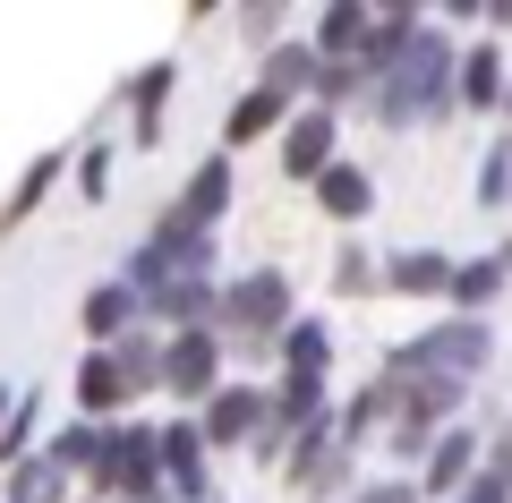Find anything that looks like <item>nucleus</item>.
<instances>
[{
    "instance_id": "1",
    "label": "nucleus",
    "mask_w": 512,
    "mask_h": 503,
    "mask_svg": "<svg viewBox=\"0 0 512 503\" xmlns=\"http://www.w3.org/2000/svg\"><path fill=\"white\" fill-rule=\"evenodd\" d=\"M367 103H376L384 128H410V120H444L453 111V43L436 35V26H419L402 52V69L384 77V86H367Z\"/></svg>"
},
{
    "instance_id": "2",
    "label": "nucleus",
    "mask_w": 512,
    "mask_h": 503,
    "mask_svg": "<svg viewBox=\"0 0 512 503\" xmlns=\"http://www.w3.org/2000/svg\"><path fill=\"white\" fill-rule=\"evenodd\" d=\"M205 273H214V239L163 214L146 239H137V248H128V265H120V290H128V299H154L163 282H205Z\"/></svg>"
},
{
    "instance_id": "3",
    "label": "nucleus",
    "mask_w": 512,
    "mask_h": 503,
    "mask_svg": "<svg viewBox=\"0 0 512 503\" xmlns=\"http://www.w3.org/2000/svg\"><path fill=\"white\" fill-rule=\"evenodd\" d=\"M487 359H495L487 316H453V324H436V333H419V342H402V350H393V376L470 384V376H487Z\"/></svg>"
},
{
    "instance_id": "4",
    "label": "nucleus",
    "mask_w": 512,
    "mask_h": 503,
    "mask_svg": "<svg viewBox=\"0 0 512 503\" xmlns=\"http://www.w3.org/2000/svg\"><path fill=\"white\" fill-rule=\"evenodd\" d=\"M402 384H410L402 401H384V410H393V418H384V444L402 452V461H427V444L444 435V418L461 410L470 384H427V376H402Z\"/></svg>"
},
{
    "instance_id": "5",
    "label": "nucleus",
    "mask_w": 512,
    "mask_h": 503,
    "mask_svg": "<svg viewBox=\"0 0 512 503\" xmlns=\"http://www.w3.org/2000/svg\"><path fill=\"white\" fill-rule=\"evenodd\" d=\"M214 324H231V333H256V342H274L282 324H291V282L265 265V273H248V282L214 290Z\"/></svg>"
},
{
    "instance_id": "6",
    "label": "nucleus",
    "mask_w": 512,
    "mask_h": 503,
    "mask_svg": "<svg viewBox=\"0 0 512 503\" xmlns=\"http://www.w3.org/2000/svg\"><path fill=\"white\" fill-rule=\"evenodd\" d=\"M214 384H222V342H214V324H197V333H171V342H163V393L205 401Z\"/></svg>"
},
{
    "instance_id": "7",
    "label": "nucleus",
    "mask_w": 512,
    "mask_h": 503,
    "mask_svg": "<svg viewBox=\"0 0 512 503\" xmlns=\"http://www.w3.org/2000/svg\"><path fill=\"white\" fill-rule=\"evenodd\" d=\"M325 162H342V120L308 103V111L282 120V171H291V180H316Z\"/></svg>"
},
{
    "instance_id": "8",
    "label": "nucleus",
    "mask_w": 512,
    "mask_h": 503,
    "mask_svg": "<svg viewBox=\"0 0 512 503\" xmlns=\"http://www.w3.org/2000/svg\"><path fill=\"white\" fill-rule=\"evenodd\" d=\"M256 427H265V393L256 384H214L205 393V418H197V444L222 452V444H248Z\"/></svg>"
},
{
    "instance_id": "9",
    "label": "nucleus",
    "mask_w": 512,
    "mask_h": 503,
    "mask_svg": "<svg viewBox=\"0 0 512 503\" xmlns=\"http://www.w3.org/2000/svg\"><path fill=\"white\" fill-rule=\"evenodd\" d=\"M154 461H163V495H171V503H205V444H197V418L154 427Z\"/></svg>"
},
{
    "instance_id": "10",
    "label": "nucleus",
    "mask_w": 512,
    "mask_h": 503,
    "mask_svg": "<svg viewBox=\"0 0 512 503\" xmlns=\"http://www.w3.org/2000/svg\"><path fill=\"white\" fill-rule=\"evenodd\" d=\"M231 188H239L231 154H205L197 171H188V188H180V205H171V222H188V231H205V239H214V222L231 214Z\"/></svg>"
},
{
    "instance_id": "11",
    "label": "nucleus",
    "mask_w": 512,
    "mask_h": 503,
    "mask_svg": "<svg viewBox=\"0 0 512 503\" xmlns=\"http://www.w3.org/2000/svg\"><path fill=\"white\" fill-rule=\"evenodd\" d=\"M470 478H478V435L470 427H444L436 444H427V478L410 486V495H461Z\"/></svg>"
},
{
    "instance_id": "12",
    "label": "nucleus",
    "mask_w": 512,
    "mask_h": 503,
    "mask_svg": "<svg viewBox=\"0 0 512 503\" xmlns=\"http://www.w3.org/2000/svg\"><path fill=\"white\" fill-rule=\"evenodd\" d=\"M282 120H291V103H282L274 86H248L231 103V120H222V154H239V145H265V137H282Z\"/></svg>"
},
{
    "instance_id": "13",
    "label": "nucleus",
    "mask_w": 512,
    "mask_h": 503,
    "mask_svg": "<svg viewBox=\"0 0 512 503\" xmlns=\"http://www.w3.org/2000/svg\"><path fill=\"white\" fill-rule=\"evenodd\" d=\"M504 282H512V239H504L495 256H470V265H453L444 299H453L461 316H487V307H495V290H504Z\"/></svg>"
},
{
    "instance_id": "14",
    "label": "nucleus",
    "mask_w": 512,
    "mask_h": 503,
    "mask_svg": "<svg viewBox=\"0 0 512 503\" xmlns=\"http://www.w3.org/2000/svg\"><path fill=\"white\" fill-rule=\"evenodd\" d=\"M308 188H316V205H325L333 222H367V214H376V180H367L359 162H325Z\"/></svg>"
},
{
    "instance_id": "15",
    "label": "nucleus",
    "mask_w": 512,
    "mask_h": 503,
    "mask_svg": "<svg viewBox=\"0 0 512 503\" xmlns=\"http://www.w3.org/2000/svg\"><path fill=\"white\" fill-rule=\"evenodd\" d=\"M453 103H470V111H495V103H504V52H495V43L453 52Z\"/></svg>"
},
{
    "instance_id": "16",
    "label": "nucleus",
    "mask_w": 512,
    "mask_h": 503,
    "mask_svg": "<svg viewBox=\"0 0 512 503\" xmlns=\"http://www.w3.org/2000/svg\"><path fill=\"white\" fill-rule=\"evenodd\" d=\"M180 86V60H146L128 77V111H137V145H163V103Z\"/></svg>"
},
{
    "instance_id": "17",
    "label": "nucleus",
    "mask_w": 512,
    "mask_h": 503,
    "mask_svg": "<svg viewBox=\"0 0 512 503\" xmlns=\"http://www.w3.org/2000/svg\"><path fill=\"white\" fill-rule=\"evenodd\" d=\"M265 350H282V376H325V367H333V333H325V316H291Z\"/></svg>"
},
{
    "instance_id": "18",
    "label": "nucleus",
    "mask_w": 512,
    "mask_h": 503,
    "mask_svg": "<svg viewBox=\"0 0 512 503\" xmlns=\"http://www.w3.org/2000/svg\"><path fill=\"white\" fill-rule=\"evenodd\" d=\"M77 410H86V427H111V410H128V384L111 367V350H86L77 359Z\"/></svg>"
},
{
    "instance_id": "19",
    "label": "nucleus",
    "mask_w": 512,
    "mask_h": 503,
    "mask_svg": "<svg viewBox=\"0 0 512 503\" xmlns=\"http://www.w3.org/2000/svg\"><path fill=\"white\" fill-rule=\"evenodd\" d=\"M384 282L402 290V299H444L453 256H444V248H402V256H384Z\"/></svg>"
},
{
    "instance_id": "20",
    "label": "nucleus",
    "mask_w": 512,
    "mask_h": 503,
    "mask_svg": "<svg viewBox=\"0 0 512 503\" xmlns=\"http://www.w3.org/2000/svg\"><path fill=\"white\" fill-rule=\"evenodd\" d=\"M359 43H367V9H359V0H333L325 18H316V43H308V52L325 60V69H350Z\"/></svg>"
},
{
    "instance_id": "21",
    "label": "nucleus",
    "mask_w": 512,
    "mask_h": 503,
    "mask_svg": "<svg viewBox=\"0 0 512 503\" xmlns=\"http://www.w3.org/2000/svg\"><path fill=\"white\" fill-rule=\"evenodd\" d=\"M60 171H69V154H60V145H52V154H35V162H26V171H18V197L0 205V231H18V222H35V205L52 197V180H60Z\"/></svg>"
},
{
    "instance_id": "22",
    "label": "nucleus",
    "mask_w": 512,
    "mask_h": 503,
    "mask_svg": "<svg viewBox=\"0 0 512 503\" xmlns=\"http://www.w3.org/2000/svg\"><path fill=\"white\" fill-rule=\"evenodd\" d=\"M120 333H137V299H128L120 282H103V290H86V342L94 350H111Z\"/></svg>"
},
{
    "instance_id": "23",
    "label": "nucleus",
    "mask_w": 512,
    "mask_h": 503,
    "mask_svg": "<svg viewBox=\"0 0 512 503\" xmlns=\"http://www.w3.org/2000/svg\"><path fill=\"white\" fill-rule=\"evenodd\" d=\"M111 367H120L128 401L154 393V384H163V342H146V333H120V342H111Z\"/></svg>"
},
{
    "instance_id": "24",
    "label": "nucleus",
    "mask_w": 512,
    "mask_h": 503,
    "mask_svg": "<svg viewBox=\"0 0 512 503\" xmlns=\"http://www.w3.org/2000/svg\"><path fill=\"white\" fill-rule=\"evenodd\" d=\"M35 435H43V393H18V401H9V418H0V469L35 461Z\"/></svg>"
},
{
    "instance_id": "25",
    "label": "nucleus",
    "mask_w": 512,
    "mask_h": 503,
    "mask_svg": "<svg viewBox=\"0 0 512 503\" xmlns=\"http://www.w3.org/2000/svg\"><path fill=\"white\" fill-rule=\"evenodd\" d=\"M94 452H103V427H86V418H69V427H52V444H43L35 461L69 478V469H94Z\"/></svg>"
},
{
    "instance_id": "26",
    "label": "nucleus",
    "mask_w": 512,
    "mask_h": 503,
    "mask_svg": "<svg viewBox=\"0 0 512 503\" xmlns=\"http://www.w3.org/2000/svg\"><path fill=\"white\" fill-rule=\"evenodd\" d=\"M256 86H274L282 103H291V94H308V86H316V52H308V43H274V60H265V77H256Z\"/></svg>"
},
{
    "instance_id": "27",
    "label": "nucleus",
    "mask_w": 512,
    "mask_h": 503,
    "mask_svg": "<svg viewBox=\"0 0 512 503\" xmlns=\"http://www.w3.org/2000/svg\"><path fill=\"white\" fill-rule=\"evenodd\" d=\"M60 495H69L60 469H43V461H18V469H9V503H60Z\"/></svg>"
},
{
    "instance_id": "28",
    "label": "nucleus",
    "mask_w": 512,
    "mask_h": 503,
    "mask_svg": "<svg viewBox=\"0 0 512 503\" xmlns=\"http://www.w3.org/2000/svg\"><path fill=\"white\" fill-rule=\"evenodd\" d=\"M504 197H512V137H495L478 162V205H504Z\"/></svg>"
},
{
    "instance_id": "29",
    "label": "nucleus",
    "mask_w": 512,
    "mask_h": 503,
    "mask_svg": "<svg viewBox=\"0 0 512 503\" xmlns=\"http://www.w3.org/2000/svg\"><path fill=\"white\" fill-rule=\"evenodd\" d=\"M77 197H86V205L111 197V145H86V162H77Z\"/></svg>"
},
{
    "instance_id": "30",
    "label": "nucleus",
    "mask_w": 512,
    "mask_h": 503,
    "mask_svg": "<svg viewBox=\"0 0 512 503\" xmlns=\"http://www.w3.org/2000/svg\"><path fill=\"white\" fill-rule=\"evenodd\" d=\"M367 282H376V265H367V256H359V248H350V256H342V265H333V290H367Z\"/></svg>"
},
{
    "instance_id": "31",
    "label": "nucleus",
    "mask_w": 512,
    "mask_h": 503,
    "mask_svg": "<svg viewBox=\"0 0 512 503\" xmlns=\"http://www.w3.org/2000/svg\"><path fill=\"white\" fill-rule=\"evenodd\" d=\"M453 503H512V486H504V478H487V469H478V478H470V486H461V495H453Z\"/></svg>"
},
{
    "instance_id": "32",
    "label": "nucleus",
    "mask_w": 512,
    "mask_h": 503,
    "mask_svg": "<svg viewBox=\"0 0 512 503\" xmlns=\"http://www.w3.org/2000/svg\"><path fill=\"white\" fill-rule=\"evenodd\" d=\"M359 503H419V495H410V478H384V486H367Z\"/></svg>"
},
{
    "instance_id": "33",
    "label": "nucleus",
    "mask_w": 512,
    "mask_h": 503,
    "mask_svg": "<svg viewBox=\"0 0 512 503\" xmlns=\"http://www.w3.org/2000/svg\"><path fill=\"white\" fill-rule=\"evenodd\" d=\"M487 478H504V486H512V435H495V469H487Z\"/></svg>"
},
{
    "instance_id": "34",
    "label": "nucleus",
    "mask_w": 512,
    "mask_h": 503,
    "mask_svg": "<svg viewBox=\"0 0 512 503\" xmlns=\"http://www.w3.org/2000/svg\"><path fill=\"white\" fill-rule=\"evenodd\" d=\"M9 401H18V393H9V384H0V418H9Z\"/></svg>"
}]
</instances>
